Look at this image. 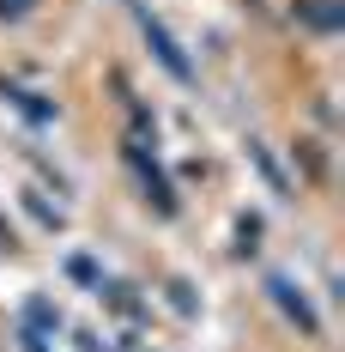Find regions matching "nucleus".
I'll list each match as a JSON object with an SVG mask.
<instances>
[{"instance_id": "obj_1", "label": "nucleus", "mask_w": 345, "mask_h": 352, "mask_svg": "<svg viewBox=\"0 0 345 352\" xmlns=\"http://www.w3.org/2000/svg\"><path fill=\"white\" fill-rule=\"evenodd\" d=\"M267 292H273V298H278V310H285V316L297 322V328H303V334H321V322H315V310H309V298H303V292H297V285L285 280V274H273V280H267Z\"/></svg>"}, {"instance_id": "obj_3", "label": "nucleus", "mask_w": 345, "mask_h": 352, "mask_svg": "<svg viewBox=\"0 0 345 352\" xmlns=\"http://www.w3.org/2000/svg\"><path fill=\"white\" fill-rule=\"evenodd\" d=\"M31 12V0H0V19H25Z\"/></svg>"}, {"instance_id": "obj_2", "label": "nucleus", "mask_w": 345, "mask_h": 352, "mask_svg": "<svg viewBox=\"0 0 345 352\" xmlns=\"http://www.w3.org/2000/svg\"><path fill=\"white\" fill-rule=\"evenodd\" d=\"M145 36H152V49H158V61H164V67H170L176 79H194V67L182 61V49L170 43V31H164V25H152V19H145Z\"/></svg>"}]
</instances>
